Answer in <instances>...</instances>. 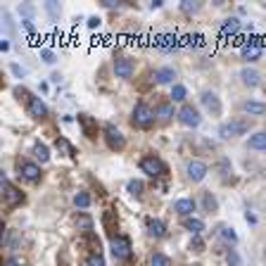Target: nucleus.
I'll list each match as a JSON object with an SVG mask.
<instances>
[{
    "label": "nucleus",
    "instance_id": "f257e3e1",
    "mask_svg": "<svg viewBox=\"0 0 266 266\" xmlns=\"http://www.w3.org/2000/svg\"><path fill=\"white\" fill-rule=\"evenodd\" d=\"M247 131H250V119H233V121H226V124L219 126V136L224 138V141L245 136Z\"/></svg>",
    "mask_w": 266,
    "mask_h": 266
},
{
    "label": "nucleus",
    "instance_id": "f03ea898",
    "mask_svg": "<svg viewBox=\"0 0 266 266\" xmlns=\"http://www.w3.org/2000/svg\"><path fill=\"white\" fill-rule=\"evenodd\" d=\"M155 110L150 107L148 102H136V107H133V124L141 126V128H150V126L155 124Z\"/></svg>",
    "mask_w": 266,
    "mask_h": 266
},
{
    "label": "nucleus",
    "instance_id": "7ed1b4c3",
    "mask_svg": "<svg viewBox=\"0 0 266 266\" xmlns=\"http://www.w3.org/2000/svg\"><path fill=\"white\" fill-rule=\"evenodd\" d=\"M179 121L183 126H188V128H195V126H200V121H202V117H200V112H197V107H193V105H183L179 110Z\"/></svg>",
    "mask_w": 266,
    "mask_h": 266
},
{
    "label": "nucleus",
    "instance_id": "20e7f679",
    "mask_svg": "<svg viewBox=\"0 0 266 266\" xmlns=\"http://www.w3.org/2000/svg\"><path fill=\"white\" fill-rule=\"evenodd\" d=\"M141 169L143 173H148V176H152V179H157V176H162L164 173V164H162V159L155 155H145L141 159Z\"/></svg>",
    "mask_w": 266,
    "mask_h": 266
},
{
    "label": "nucleus",
    "instance_id": "39448f33",
    "mask_svg": "<svg viewBox=\"0 0 266 266\" xmlns=\"http://www.w3.org/2000/svg\"><path fill=\"white\" fill-rule=\"evenodd\" d=\"M0 183H3V200H5L8 207H17L19 202H24V195L12 186V183H10L8 179H5V176H0Z\"/></svg>",
    "mask_w": 266,
    "mask_h": 266
},
{
    "label": "nucleus",
    "instance_id": "423d86ee",
    "mask_svg": "<svg viewBox=\"0 0 266 266\" xmlns=\"http://www.w3.org/2000/svg\"><path fill=\"white\" fill-rule=\"evenodd\" d=\"M105 141H107V145H110V150H114V152H119V150H124L126 145V138L124 133L119 131L117 126H105Z\"/></svg>",
    "mask_w": 266,
    "mask_h": 266
},
{
    "label": "nucleus",
    "instance_id": "0eeeda50",
    "mask_svg": "<svg viewBox=\"0 0 266 266\" xmlns=\"http://www.w3.org/2000/svg\"><path fill=\"white\" fill-rule=\"evenodd\" d=\"M112 254H114V259H128L131 257V240L126 235H114L112 238Z\"/></svg>",
    "mask_w": 266,
    "mask_h": 266
},
{
    "label": "nucleus",
    "instance_id": "6e6552de",
    "mask_svg": "<svg viewBox=\"0 0 266 266\" xmlns=\"http://www.w3.org/2000/svg\"><path fill=\"white\" fill-rule=\"evenodd\" d=\"M186 171H188V179L193 181V183H200V181H204V176L209 173V166L204 164V162H200V159H190L188 166H186Z\"/></svg>",
    "mask_w": 266,
    "mask_h": 266
},
{
    "label": "nucleus",
    "instance_id": "1a4fd4ad",
    "mask_svg": "<svg viewBox=\"0 0 266 266\" xmlns=\"http://www.w3.org/2000/svg\"><path fill=\"white\" fill-rule=\"evenodd\" d=\"M26 107H29V114H31L33 119H46L48 117L46 102L40 100V98H36V95H29V98H26Z\"/></svg>",
    "mask_w": 266,
    "mask_h": 266
},
{
    "label": "nucleus",
    "instance_id": "9d476101",
    "mask_svg": "<svg viewBox=\"0 0 266 266\" xmlns=\"http://www.w3.org/2000/svg\"><path fill=\"white\" fill-rule=\"evenodd\" d=\"M200 102H202V107L207 112H211V114H221V100L216 93H211V91H204L202 95H200Z\"/></svg>",
    "mask_w": 266,
    "mask_h": 266
},
{
    "label": "nucleus",
    "instance_id": "9b49d317",
    "mask_svg": "<svg viewBox=\"0 0 266 266\" xmlns=\"http://www.w3.org/2000/svg\"><path fill=\"white\" fill-rule=\"evenodd\" d=\"M78 126H81L83 136H88L91 141L98 136V121H95L91 114H78Z\"/></svg>",
    "mask_w": 266,
    "mask_h": 266
},
{
    "label": "nucleus",
    "instance_id": "f8f14e48",
    "mask_svg": "<svg viewBox=\"0 0 266 266\" xmlns=\"http://www.w3.org/2000/svg\"><path fill=\"white\" fill-rule=\"evenodd\" d=\"M173 211L181 214L183 219H188V216H193V211H195V200L193 197H181V200L173 202Z\"/></svg>",
    "mask_w": 266,
    "mask_h": 266
},
{
    "label": "nucleus",
    "instance_id": "ddd939ff",
    "mask_svg": "<svg viewBox=\"0 0 266 266\" xmlns=\"http://www.w3.org/2000/svg\"><path fill=\"white\" fill-rule=\"evenodd\" d=\"M114 74H117L119 78H131L133 76V62L128 60V57H119V60H114Z\"/></svg>",
    "mask_w": 266,
    "mask_h": 266
},
{
    "label": "nucleus",
    "instance_id": "4468645a",
    "mask_svg": "<svg viewBox=\"0 0 266 266\" xmlns=\"http://www.w3.org/2000/svg\"><path fill=\"white\" fill-rule=\"evenodd\" d=\"M19 171L26 181H38L40 179V166L33 162H19Z\"/></svg>",
    "mask_w": 266,
    "mask_h": 266
},
{
    "label": "nucleus",
    "instance_id": "2eb2a0df",
    "mask_svg": "<svg viewBox=\"0 0 266 266\" xmlns=\"http://www.w3.org/2000/svg\"><path fill=\"white\" fill-rule=\"evenodd\" d=\"M240 78H243L245 86H250V88H257L259 83H261V74H259L257 69H250V67H245V69L240 71Z\"/></svg>",
    "mask_w": 266,
    "mask_h": 266
},
{
    "label": "nucleus",
    "instance_id": "dca6fc26",
    "mask_svg": "<svg viewBox=\"0 0 266 266\" xmlns=\"http://www.w3.org/2000/svg\"><path fill=\"white\" fill-rule=\"evenodd\" d=\"M243 112L250 117H261V114H266V105L259 100H247L243 102Z\"/></svg>",
    "mask_w": 266,
    "mask_h": 266
},
{
    "label": "nucleus",
    "instance_id": "f3484780",
    "mask_svg": "<svg viewBox=\"0 0 266 266\" xmlns=\"http://www.w3.org/2000/svg\"><path fill=\"white\" fill-rule=\"evenodd\" d=\"M155 114H157V119L162 121V124H166V121H171V117H173V107H171V102H159L157 105V110H155Z\"/></svg>",
    "mask_w": 266,
    "mask_h": 266
},
{
    "label": "nucleus",
    "instance_id": "a211bd4d",
    "mask_svg": "<svg viewBox=\"0 0 266 266\" xmlns=\"http://www.w3.org/2000/svg\"><path fill=\"white\" fill-rule=\"evenodd\" d=\"M155 46L159 48V50H164V53H171V50H176V48H179V40H176V36H173V33H164V36L157 40Z\"/></svg>",
    "mask_w": 266,
    "mask_h": 266
},
{
    "label": "nucleus",
    "instance_id": "6ab92c4d",
    "mask_svg": "<svg viewBox=\"0 0 266 266\" xmlns=\"http://www.w3.org/2000/svg\"><path fill=\"white\" fill-rule=\"evenodd\" d=\"M173 78H176V71L171 69V67H159V69L155 71V81L157 83H173Z\"/></svg>",
    "mask_w": 266,
    "mask_h": 266
},
{
    "label": "nucleus",
    "instance_id": "aec40b11",
    "mask_svg": "<svg viewBox=\"0 0 266 266\" xmlns=\"http://www.w3.org/2000/svg\"><path fill=\"white\" fill-rule=\"evenodd\" d=\"M183 228L190 231L193 235H200L204 231V221L197 219V216H188V219H183Z\"/></svg>",
    "mask_w": 266,
    "mask_h": 266
},
{
    "label": "nucleus",
    "instance_id": "412c9836",
    "mask_svg": "<svg viewBox=\"0 0 266 266\" xmlns=\"http://www.w3.org/2000/svg\"><path fill=\"white\" fill-rule=\"evenodd\" d=\"M252 150H266V131H257L250 136V141H247Z\"/></svg>",
    "mask_w": 266,
    "mask_h": 266
},
{
    "label": "nucleus",
    "instance_id": "4be33fe9",
    "mask_svg": "<svg viewBox=\"0 0 266 266\" xmlns=\"http://www.w3.org/2000/svg\"><path fill=\"white\" fill-rule=\"evenodd\" d=\"M148 231H150V235H155V238H164L166 235V226L159 219H148Z\"/></svg>",
    "mask_w": 266,
    "mask_h": 266
},
{
    "label": "nucleus",
    "instance_id": "5701e85b",
    "mask_svg": "<svg viewBox=\"0 0 266 266\" xmlns=\"http://www.w3.org/2000/svg\"><path fill=\"white\" fill-rule=\"evenodd\" d=\"M238 29H240V19H238V17H231V19H226V22H224V26H221V33H224V36H228V33H231V36H235V33H238Z\"/></svg>",
    "mask_w": 266,
    "mask_h": 266
},
{
    "label": "nucleus",
    "instance_id": "b1692460",
    "mask_svg": "<svg viewBox=\"0 0 266 266\" xmlns=\"http://www.w3.org/2000/svg\"><path fill=\"white\" fill-rule=\"evenodd\" d=\"M33 157L38 159L40 164H46L48 159H50V150H48V145H43V143H36V145H33Z\"/></svg>",
    "mask_w": 266,
    "mask_h": 266
},
{
    "label": "nucleus",
    "instance_id": "393cba45",
    "mask_svg": "<svg viewBox=\"0 0 266 266\" xmlns=\"http://www.w3.org/2000/svg\"><path fill=\"white\" fill-rule=\"evenodd\" d=\"M55 148L60 150V152H64V155H69V157H74V155H76V150H74V145H71V143L67 141V138H62V136H60V138L55 141Z\"/></svg>",
    "mask_w": 266,
    "mask_h": 266
},
{
    "label": "nucleus",
    "instance_id": "a878e982",
    "mask_svg": "<svg viewBox=\"0 0 266 266\" xmlns=\"http://www.w3.org/2000/svg\"><path fill=\"white\" fill-rule=\"evenodd\" d=\"M74 224H76V228H78V231H83V233H91V231H93V219H91V216H86V214L76 216V221H74Z\"/></svg>",
    "mask_w": 266,
    "mask_h": 266
},
{
    "label": "nucleus",
    "instance_id": "bb28decb",
    "mask_svg": "<svg viewBox=\"0 0 266 266\" xmlns=\"http://www.w3.org/2000/svg\"><path fill=\"white\" fill-rule=\"evenodd\" d=\"M219 235H221V240H224V243H228V245H235V243H238V235H235L233 228L221 226V228H219Z\"/></svg>",
    "mask_w": 266,
    "mask_h": 266
},
{
    "label": "nucleus",
    "instance_id": "cd10ccee",
    "mask_svg": "<svg viewBox=\"0 0 266 266\" xmlns=\"http://www.w3.org/2000/svg\"><path fill=\"white\" fill-rule=\"evenodd\" d=\"M243 57H245V60H259V57H261V48L247 43V46L243 48Z\"/></svg>",
    "mask_w": 266,
    "mask_h": 266
},
{
    "label": "nucleus",
    "instance_id": "c85d7f7f",
    "mask_svg": "<svg viewBox=\"0 0 266 266\" xmlns=\"http://www.w3.org/2000/svg\"><path fill=\"white\" fill-rule=\"evenodd\" d=\"M126 188H128V193H131L133 197H141L143 193H145V186H143V181H128V186H126Z\"/></svg>",
    "mask_w": 266,
    "mask_h": 266
},
{
    "label": "nucleus",
    "instance_id": "c756f323",
    "mask_svg": "<svg viewBox=\"0 0 266 266\" xmlns=\"http://www.w3.org/2000/svg\"><path fill=\"white\" fill-rule=\"evenodd\" d=\"M74 204H76L78 209H88L91 207V195L88 193H76L74 195Z\"/></svg>",
    "mask_w": 266,
    "mask_h": 266
},
{
    "label": "nucleus",
    "instance_id": "7c9ffc66",
    "mask_svg": "<svg viewBox=\"0 0 266 266\" xmlns=\"http://www.w3.org/2000/svg\"><path fill=\"white\" fill-rule=\"evenodd\" d=\"M83 266H105V257H102L100 252H93V254H88Z\"/></svg>",
    "mask_w": 266,
    "mask_h": 266
},
{
    "label": "nucleus",
    "instance_id": "2f4dec72",
    "mask_svg": "<svg viewBox=\"0 0 266 266\" xmlns=\"http://www.w3.org/2000/svg\"><path fill=\"white\" fill-rule=\"evenodd\" d=\"M150 266H169V257L162 254V252H155V254L150 257Z\"/></svg>",
    "mask_w": 266,
    "mask_h": 266
},
{
    "label": "nucleus",
    "instance_id": "473e14b6",
    "mask_svg": "<svg viewBox=\"0 0 266 266\" xmlns=\"http://www.w3.org/2000/svg\"><path fill=\"white\" fill-rule=\"evenodd\" d=\"M181 10H183L186 15H195L197 10H200V3H195V0H183V3H181Z\"/></svg>",
    "mask_w": 266,
    "mask_h": 266
},
{
    "label": "nucleus",
    "instance_id": "72a5a7b5",
    "mask_svg": "<svg viewBox=\"0 0 266 266\" xmlns=\"http://www.w3.org/2000/svg\"><path fill=\"white\" fill-rule=\"evenodd\" d=\"M171 98H173V102H183V100H186V86L176 83V86L171 88Z\"/></svg>",
    "mask_w": 266,
    "mask_h": 266
},
{
    "label": "nucleus",
    "instance_id": "f704fd0d",
    "mask_svg": "<svg viewBox=\"0 0 266 266\" xmlns=\"http://www.w3.org/2000/svg\"><path fill=\"white\" fill-rule=\"evenodd\" d=\"M216 207H219V204H216V197L211 195V193H204V209H207V211H214Z\"/></svg>",
    "mask_w": 266,
    "mask_h": 266
},
{
    "label": "nucleus",
    "instance_id": "c9c22d12",
    "mask_svg": "<svg viewBox=\"0 0 266 266\" xmlns=\"http://www.w3.org/2000/svg\"><path fill=\"white\" fill-rule=\"evenodd\" d=\"M40 60L48 64H55L57 62V55L53 53V50H40Z\"/></svg>",
    "mask_w": 266,
    "mask_h": 266
},
{
    "label": "nucleus",
    "instance_id": "e433bc0d",
    "mask_svg": "<svg viewBox=\"0 0 266 266\" xmlns=\"http://www.w3.org/2000/svg\"><path fill=\"white\" fill-rule=\"evenodd\" d=\"M46 10H48V12H50L53 17L60 15V8H57V3H46Z\"/></svg>",
    "mask_w": 266,
    "mask_h": 266
},
{
    "label": "nucleus",
    "instance_id": "4c0bfd02",
    "mask_svg": "<svg viewBox=\"0 0 266 266\" xmlns=\"http://www.w3.org/2000/svg\"><path fill=\"white\" fill-rule=\"evenodd\" d=\"M8 266H26V261H24L22 257H10L8 259Z\"/></svg>",
    "mask_w": 266,
    "mask_h": 266
},
{
    "label": "nucleus",
    "instance_id": "58836bf2",
    "mask_svg": "<svg viewBox=\"0 0 266 266\" xmlns=\"http://www.w3.org/2000/svg\"><path fill=\"white\" fill-rule=\"evenodd\" d=\"M202 247H204V245H202V240H200V235H195V238H193V250L202 252Z\"/></svg>",
    "mask_w": 266,
    "mask_h": 266
},
{
    "label": "nucleus",
    "instance_id": "ea45409f",
    "mask_svg": "<svg viewBox=\"0 0 266 266\" xmlns=\"http://www.w3.org/2000/svg\"><path fill=\"white\" fill-rule=\"evenodd\" d=\"M10 69H12V74H15V76H19V78H22L24 74H26V71H24L22 67H19V64H12V67H10Z\"/></svg>",
    "mask_w": 266,
    "mask_h": 266
},
{
    "label": "nucleus",
    "instance_id": "a19ab883",
    "mask_svg": "<svg viewBox=\"0 0 266 266\" xmlns=\"http://www.w3.org/2000/svg\"><path fill=\"white\" fill-rule=\"evenodd\" d=\"M100 26V19L98 17H88V29H98Z\"/></svg>",
    "mask_w": 266,
    "mask_h": 266
},
{
    "label": "nucleus",
    "instance_id": "79ce46f5",
    "mask_svg": "<svg viewBox=\"0 0 266 266\" xmlns=\"http://www.w3.org/2000/svg\"><path fill=\"white\" fill-rule=\"evenodd\" d=\"M24 29H26V31H29V33H33V31H36V26H33V24H31V19H24Z\"/></svg>",
    "mask_w": 266,
    "mask_h": 266
},
{
    "label": "nucleus",
    "instance_id": "37998d69",
    "mask_svg": "<svg viewBox=\"0 0 266 266\" xmlns=\"http://www.w3.org/2000/svg\"><path fill=\"white\" fill-rule=\"evenodd\" d=\"M228 264L238 266V254H235V252H228Z\"/></svg>",
    "mask_w": 266,
    "mask_h": 266
},
{
    "label": "nucleus",
    "instance_id": "c03bdc74",
    "mask_svg": "<svg viewBox=\"0 0 266 266\" xmlns=\"http://www.w3.org/2000/svg\"><path fill=\"white\" fill-rule=\"evenodd\" d=\"M102 5H105V8H114V5H117V0H102Z\"/></svg>",
    "mask_w": 266,
    "mask_h": 266
},
{
    "label": "nucleus",
    "instance_id": "a18cd8bd",
    "mask_svg": "<svg viewBox=\"0 0 266 266\" xmlns=\"http://www.w3.org/2000/svg\"><path fill=\"white\" fill-rule=\"evenodd\" d=\"M0 50H3V53H5V50H10V43H8V40H0Z\"/></svg>",
    "mask_w": 266,
    "mask_h": 266
}]
</instances>
